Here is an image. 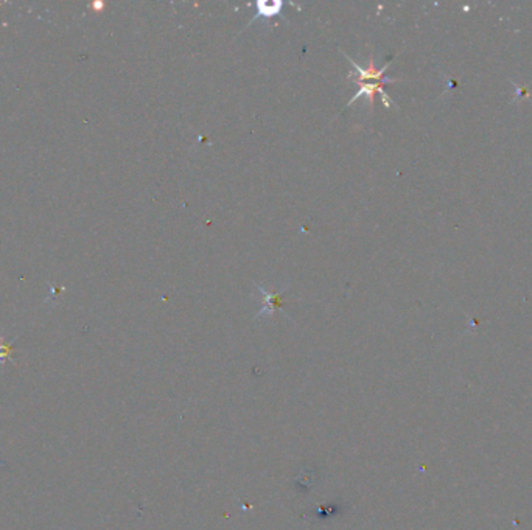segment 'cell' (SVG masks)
<instances>
[{
  "mask_svg": "<svg viewBox=\"0 0 532 530\" xmlns=\"http://www.w3.org/2000/svg\"><path fill=\"white\" fill-rule=\"evenodd\" d=\"M343 55H344L345 58H348V61L350 63L352 70H355V73L350 72V75H348V78L352 79V81H364V83H368L369 79H374L375 83H383V84H392L395 81H399V79H392V78H386L385 77V72L388 70V67L391 66V63L385 64V66L381 67V69H377L374 55H370L368 67H361V66H358L350 57H348V55H345V53H343Z\"/></svg>",
  "mask_w": 532,
  "mask_h": 530,
  "instance_id": "obj_1",
  "label": "cell"
},
{
  "mask_svg": "<svg viewBox=\"0 0 532 530\" xmlns=\"http://www.w3.org/2000/svg\"><path fill=\"white\" fill-rule=\"evenodd\" d=\"M354 83L360 86V89H358L357 94L350 98L349 103H348V108L352 106V104H354V103H357L358 98L363 97V95H366L369 98V108L372 109L375 94H379L381 97V101H383V104H385L386 108H391L392 106L391 98H389L388 94L385 92V84H383V83H364V81H354Z\"/></svg>",
  "mask_w": 532,
  "mask_h": 530,
  "instance_id": "obj_2",
  "label": "cell"
},
{
  "mask_svg": "<svg viewBox=\"0 0 532 530\" xmlns=\"http://www.w3.org/2000/svg\"><path fill=\"white\" fill-rule=\"evenodd\" d=\"M256 288L260 291V294H262L263 297V306L262 310H260L257 314H256V319L260 317V316H273V314L277 311V310H282V294L287 291L288 289V285H283L279 291L276 293H269L266 291V289L263 286H260L256 283Z\"/></svg>",
  "mask_w": 532,
  "mask_h": 530,
  "instance_id": "obj_3",
  "label": "cell"
},
{
  "mask_svg": "<svg viewBox=\"0 0 532 530\" xmlns=\"http://www.w3.org/2000/svg\"><path fill=\"white\" fill-rule=\"evenodd\" d=\"M282 2H273V3H266V2H258L257 3V13L254 14L251 22L247 23L246 27H249L254 21H257L258 17H273V16H282Z\"/></svg>",
  "mask_w": 532,
  "mask_h": 530,
  "instance_id": "obj_4",
  "label": "cell"
},
{
  "mask_svg": "<svg viewBox=\"0 0 532 530\" xmlns=\"http://www.w3.org/2000/svg\"><path fill=\"white\" fill-rule=\"evenodd\" d=\"M513 86H515V95H513V101L526 100V98L531 97V92L528 88H526V86H517L515 83H513Z\"/></svg>",
  "mask_w": 532,
  "mask_h": 530,
  "instance_id": "obj_5",
  "label": "cell"
}]
</instances>
